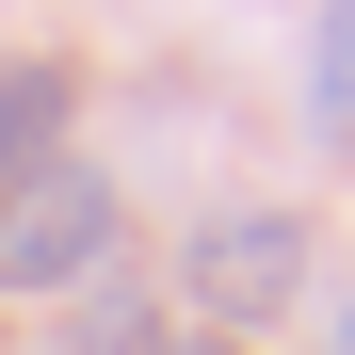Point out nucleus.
<instances>
[{
  "mask_svg": "<svg viewBox=\"0 0 355 355\" xmlns=\"http://www.w3.org/2000/svg\"><path fill=\"white\" fill-rule=\"evenodd\" d=\"M97 259H113V178L97 162H49V178L0 194V291H81Z\"/></svg>",
  "mask_w": 355,
  "mask_h": 355,
  "instance_id": "1",
  "label": "nucleus"
},
{
  "mask_svg": "<svg viewBox=\"0 0 355 355\" xmlns=\"http://www.w3.org/2000/svg\"><path fill=\"white\" fill-rule=\"evenodd\" d=\"M178 291H194L210 323H275L291 291H307V210H210L194 243H178Z\"/></svg>",
  "mask_w": 355,
  "mask_h": 355,
  "instance_id": "2",
  "label": "nucleus"
},
{
  "mask_svg": "<svg viewBox=\"0 0 355 355\" xmlns=\"http://www.w3.org/2000/svg\"><path fill=\"white\" fill-rule=\"evenodd\" d=\"M65 130H81V65H49V49H0V194L65 162Z\"/></svg>",
  "mask_w": 355,
  "mask_h": 355,
  "instance_id": "3",
  "label": "nucleus"
},
{
  "mask_svg": "<svg viewBox=\"0 0 355 355\" xmlns=\"http://www.w3.org/2000/svg\"><path fill=\"white\" fill-rule=\"evenodd\" d=\"M49 355H178V339H162V307H146V291H81Z\"/></svg>",
  "mask_w": 355,
  "mask_h": 355,
  "instance_id": "4",
  "label": "nucleus"
},
{
  "mask_svg": "<svg viewBox=\"0 0 355 355\" xmlns=\"http://www.w3.org/2000/svg\"><path fill=\"white\" fill-rule=\"evenodd\" d=\"M307 65H323V81H307L323 130H355V0H323V49H307Z\"/></svg>",
  "mask_w": 355,
  "mask_h": 355,
  "instance_id": "5",
  "label": "nucleus"
},
{
  "mask_svg": "<svg viewBox=\"0 0 355 355\" xmlns=\"http://www.w3.org/2000/svg\"><path fill=\"white\" fill-rule=\"evenodd\" d=\"M323 355H355V291H339V339H323Z\"/></svg>",
  "mask_w": 355,
  "mask_h": 355,
  "instance_id": "6",
  "label": "nucleus"
},
{
  "mask_svg": "<svg viewBox=\"0 0 355 355\" xmlns=\"http://www.w3.org/2000/svg\"><path fill=\"white\" fill-rule=\"evenodd\" d=\"M210 355H243V339H210Z\"/></svg>",
  "mask_w": 355,
  "mask_h": 355,
  "instance_id": "7",
  "label": "nucleus"
}]
</instances>
